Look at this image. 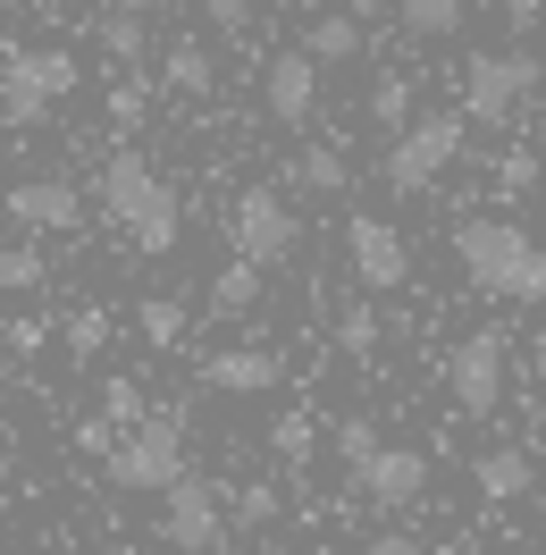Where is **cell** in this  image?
I'll return each mask as SVG.
<instances>
[{
  "label": "cell",
  "mask_w": 546,
  "mask_h": 555,
  "mask_svg": "<svg viewBox=\"0 0 546 555\" xmlns=\"http://www.w3.org/2000/svg\"><path fill=\"white\" fill-rule=\"evenodd\" d=\"M344 270L362 278L370 295H395V286L412 278V244L395 236L378 210H353V219H344Z\"/></svg>",
  "instance_id": "cell-10"
},
{
  "label": "cell",
  "mask_w": 546,
  "mask_h": 555,
  "mask_svg": "<svg viewBox=\"0 0 546 555\" xmlns=\"http://www.w3.org/2000/svg\"><path fill=\"white\" fill-rule=\"evenodd\" d=\"M102 210H109V228L127 244H143V253H177V236H185V203H177V185L143 152H118L102 169Z\"/></svg>",
  "instance_id": "cell-2"
},
{
  "label": "cell",
  "mask_w": 546,
  "mask_h": 555,
  "mask_svg": "<svg viewBox=\"0 0 546 555\" xmlns=\"http://www.w3.org/2000/svg\"><path fill=\"white\" fill-rule=\"evenodd\" d=\"M261 102H270L277 127H311V109H320V68H311L303 51H277L270 76H261Z\"/></svg>",
  "instance_id": "cell-13"
},
{
  "label": "cell",
  "mask_w": 546,
  "mask_h": 555,
  "mask_svg": "<svg viewBox=\"0 0 546 555\" xmlns=\"http://www.w3.org/2000/svg\"><path fill=\"white\" fill-rule=\"evenodd\" d=\"M463 143H471V118H463V109H429V118H412L404 135L387 143V194H420V185H438V177L463 160Z\"/></svg>",
  "instance_id": "cell-5"
},
{
  "label": "cell",
  "mask_w": 546,
  "mask_h": 555,
  "mask_svg": "<svg viewBox=\"0 0 546 555\" xmlns=\"http://www.w3.org/2000/svg\"><path fill=\"white\" fill-rule=\"evenodd\" d=\"M0 210H9L17 228H42V236H68V228H84V194H76L68 177H17V185L0 194Z\"/></svg>",
  "instance_id": "cell-12"
},
{
  "label": "cell",
  "mask_w": 546,
  "mask_h": 555,
  "mask_svg": "<svg viewBox=\"0 0 546 555\" xmlns=\"http://www.w3.org/2000/svg\"><path fill=\"white\" fill-rule=\"evenodd\" d=\"M530 371H538V387H546V346H538V353H530Z\"/></svg>",
  "instance_id": "cell-39"
},
{
  "label": "cell",
  "mask_w": 546,
  "mask_h": 555,
  "mask_svg": "<svg viewBox=\"0 0 546 555\" xmlns=\"http://www.w3.org/2000/svg\"><path fill=\"white\" fill-rule=\"evenodd\" d=\"M344 152L337 143H311V152H295V160H286V185H277V194H344Z\"/></svg>",
  "instance_id": "cell-18"
},
{
  "label": "cell",
  "mask_w": 546,
  "mask_h": 555,
  "mask_svg": "<svg viewBox=\"0 0 546 555\" xmlns=\"http://www.w3.org/2000/svg\"><path fill=\"white\" fill-rule=\"evenodd\" d=\"M143 413H152V396H143V387L127 379V371H118V379L102 387V421H109V429H135Z\"/></svg>",
  "instance_id": "cell-27"
},
{
  "label": "cell",
  "mask_w": 546,
  "mask_h": 555,
  "mask_svg": "<svg viewBox=\"0 0 546 555\" xmlns=\"http://www.w3.org/2000/svg\"><path fill=\"white\" fill-rule=\"evenodd\" d=\"M210 17H219V35H244L252 26V0H203Z\"/></svg>",
  "instance_id": "cell-35"
},
{
  "label": "cell",
  "mask_w": 546,
  "mask_h": 555,
  "mask_svg": "<svg viewBox=\"0 0 546 555\" xmlns=\"http://www.w3.org/2000/svg\"><path fill=\"white\" fill-rule=\"evenodd\" d=\"M102 463H109V488L160 496V488L185 472V413H143L135 429H118V447H109Z\"/></svg>",
  "instance_id": "cell-4"
},
{
  "label": "cell",
  "mask_w": 546,
  "mask_h": 555,
  "mask_svg": "<svg viewBox=\"0 0 546 555\" xmlns=\"http://www.w3.org/2000/svg\"><path fill=\"white\" fill-rule=\"evenodd\" d=\"M337 346L344 353H378V312H370V304H344V312H337Z\"/></svg>",
  "instance_id": "cell-31"
},
{
  "label": "cell",
  "mask_w": 546,
  "mask_h": 555,
  "mask_svg": "<svg viewBox=\"0 0 546 555\" xmlns=\"http://www.w3.org/2000/svg\"><path fill=\"white\" fill-rule=\"evenodd\" d=\"M109 555H143V547H135V539H118V547H109Z\"/></svg>",
  "instance_id": "cell-41"
},
{
  "label": "cell",
  "mask_w": 546,
  "mask_h": 555,
  "mask_svg": "<svg viewBox=\"0 0 546 555\" xmlns=\"http://www.w3.org/2000/svg\"><path fill=\"white\" fill-rule=\"evenodd\" d=\"M353 488L370 496L378 514H404V505H420L429 496V454L420 447H378L362 472H353Z\"/></svg>",
  "instance_id": "cell-11"
},
{
  "label": "cell",
  "mask_w": 546,
  "mask_h": 555,
  "mask_svg": "<svg viewBox=\"0 0 546 555\" xmlns=\"http://www.w3.org/2000/svg\"><path fill=\"white\" fill-rule=\"evenodd\" d=\"M270 521H277V488L270 480H252V488L227 496V530H270Z\"/></svg>",
  "instance_id": "cell-26"
},
{
  "label": "cell",
  "mask_w": 546,
  "mask_h": 555,
  "mask_svg": "<svg viewBox=\"0 0 546 555\" xmlns=\"http://www.w3.org/2000/svg\"><path fill=\"white\" fill-rule=\"evenodd\" d=\"M496 9H505L512 35H538V17H546V0H496Z\"/></svg>",
  "instance_id": "cell-34"
},
{
  "label": "cell",
  "mask_w": 546,
  "mask_h": 555,
  "mask_svg": "<svg viewBox=\"0 0 546 555\" xmlns=\"http://www.w3.org/2000/svg\"><path fill=\"white\" fill-rule=\"evenodd\" d=\"M505 379H512V346L496 328H471L463 346L445 353V396H454V413H471V421H487L505 404Z\"/></svg>",
  "instance_id": "cell-9"
},
{
  "label": "cell",
  "mask_w": 546,
  "mask_h": 555,
  "mask_svg": "<svg viewBox=\"0 0 546 555\" xmlns=\"http://www.w3.org/2000/svg\"><path fill=\"white\" fill-rule=\"evenodd\" d=\"M471 480H479V496L487 505H521L530 488H538V463H530V447H487L471 463Z\"/></svg>",
  "instance_id": "cell-15"
},
{
  "label": "cell",
  "mask_w": 546,
  "mask_h": 555,
  "mask_svg": "<svg viewBox=\"0 0 546 555\" xmlns=\"http://www.w3.org/2000/svg\"><path fill=\"white\" fill-rule=\"evenodd\" d=\"M353 51H362V17H353V9H320V17L303 26V60L311 68H337V60H353Z\"/></svg>",
  "instance_id": "cell-17"
},
{
  "label": "cell",
  "mask_w": 546,
  "mask_h": 555,
  "mask_svg": "<svg viewBox=\"0 0 546 555\" xmlns=\"http://www.w3.org/2000/svg\"><path fill=\"white\" fill-rule=\"evenodd\" d=\"M93 35H102V51L118 60V68H143V51H152V35H143V17H135V9H109Z\"/></svg>",
  "instance_id": "cell-21"
},
{
  "label": "cell",
  "mask_w": 546,
  "mask_h": 555,
  "mask_svg": "<svg viewBox=\"0 0 546 555\" xmlns=\"http://www.w3.org/2000/svg\"><path fill=\"white\" fill-rule=\"evenodd\" d=\"M370 127L378 135H404L412 127V76H378L370 85Z\"/></svg>",
  "instance_id": "cell-22"
},
{
  "label": "cell",
  "mask_w": 546,
  "mask_h": 555,
  "mask_svg": "<svg viewBox=\"0 0 546 555\" xmlns=\"http://www.w3.org/2000/svg\"><path fill=\"white\" fill-rule=\"evenodd\" d=\"M0 9H26V0H0Z\"/></svg>",
  "instance_id": "cell-42"
},
{
  "label": "cell",
  "mask_w": 546,
  "mask_h": 555,
  "mask_svg": "<svg viewBox=\"0 0 546 555\" xmlns=\"http://www.w3.org/2000/svg\"><path fill=\"white\" fill-rule=\"evenodd\" d=\"M227 244H236V261H252V270H277V261H295L303 219H295V203L277 185H244L236 203H227Z\"/></svg>",
  "instance_id": "cell-6"
},
{
  "label": "cell",
  "mask_w": 546,
  "mask_h": 555,
  "mask_svg": "<svg viewBox=\"0 0 546 555\" xmlns=\"http://www.w3.org/2000/svg\"><path fill=\"white\" fill-rule=\"evenodd\" d=\"M9 472H17V454H9V447H0V488H9Z\"/></svg>",
  "instance_id": "cell-38"
},
{
  "label": "cell",
  "mask_w": 546,
  "mask_h": 555,
  "mask_svg": "<svg viewBox=\"0 0 546 555\" xmlns=\"http://www.w3.org/2000/svg\"><path fill=\"white\" fill-rule=\"evenodd\" d=\"M76 447H84V454H109V447H118V429H109V421H84V429H76Z\"/></svg>",
  "instance_id": "cell-37"
},
{
  "label": "cell",
  "mask_w": 546,
  "mask_h": 555,
  "mask_svg": "<svg viewBox=\"0 0 546 555\" xmlns=\"http://www.w3.org/2000/svg\"><path fill=\"white\" fill-rule=\"evenodd\" d=\"M76 85H84V68H76L68 42H26V51L9 42V51H0V118H9V127H35L42 109L68 102Z\"/></svg>",
  "instance_id": "cell-3"
},
{
  "label": "cell",
  "mask_w": 546,
  "mask_h": 555,
  "mask_svg": "<svg viewBox=\"0 0 546 555\" xmlns=\"http://www.w3.org/2000/svg\"><path fill=\"white\" fill-rule=\"evenodd\" d=\"M135 328H143V346H177L185 337V304H169V295H152L135 312Z\"/></svg>",
  "instance_id": "cell-29"
},
{
  "label": "cell",
  "mask_w": 546,
  "mask_h": 555,
  "mask_svg": "<svg viewBox=\"0 0 546 555\" xmlns=\"http://www.w3.org/2000/svg\"><path fill=\"white\" fill-rule=\"evenodd\" d=\"M395 9H404V35H412V42H454L471 0H395Z\"/></svg>",
  "instance_id": "cell-19"
},
{
  "label": "cell",
  "mask_w": 546,
  "mask_h": 555,
  "mask_svg": "<svg viewBox=\"0 0 546 555\" xmlns=\"http://www.w3.org/2000/svg\"><path fill=\"white\" fill-rule=\"evenodd\" d=\"M378 447H387V438H378V421H370V413L337 421V463H344V472H362V463H370Z\"/></svg>",
  "instance_id": "cell-28"
},
{
  "label": "cell",
  "mask_w": 546,
  "mask_h": 555,
  "mask_svg": "<svg viewBox=\"0 0 546 555\" xmlns=\"http://www.w3.org/2000/svg\"><path fill=\"white\" fill-rule=\"evenodd\" d=\"M362 555H429V547H420L412 530H378V539H370V547H362Z\"/></svg>",
  "instance_id": "cell-36"
},
{
  "label": "cell",
  "mask_w": 546,
  "mask_h": 555,
  "mask_svg": "<svg viewBox=\"0 0 546 555\" xmlns=\"http://www.w3.org/2000/svg\"><path fill=\"white\" fill-rule=\"evenodd\" d=\"M454 261L496 304H546V244L521 236L512 219H463L454 228Z\"/></svg>",
  "instance_id": "cell-1"
},
{
  "label": "cell",
  "mask_w": 546,
  "mask_h": 555,
  "mask_svg": "<svg viewBox=\"0 0 546 555\" xmlns=\"http://www.w3.org/2000/svg\"><path fill=\"white\" fill-rule=\"evenodd\" d=\"M311 555H337V547H311Z\"/></svg>",
  "instance_id": "cell-43"
},
{
  "label": "cell",
  "mask_w": 546,
  "mask_h": 555,
  "mask_svg": "<svg viewBox=\"0 0 546 555\" xmlns=\"http://www.w3.org/2000/svg\"><path fill=\"white\" fill-rule=\"evenodd\" d=\"M160 85H169L177 102H210V93H219V60H210V42L203 35H177L169 60H160Z\"/></svg>",
  "instance_id": "cell-16"
},
{
  "label": "cell",
  "mask_w": 546,
  "mask_h": 555,
  "mask_svg": "<svg viewBox=\"0 0 546 555\" xmlns=\"http://www.w3.org/2000/svg\"><path fill=\"white\" fill-rule=\"evenodd\" d=\"M152 102H160V85H152L143 68H127L118 85H109V118H118V127H143V118H152Z\"/></svg>",
  "instance_id": "cell-24"
},
{
  "label": "cell",
  "mask_w": 546,
  "mask_h": 555,
  "mask_svg": "<svg viewBox=\"0 0 546 555\" xmlns=\"http://www.w3.org/2000/svg\"><path fill=\"white\" fill-rule=\"evenodd\" d=\"M261 278H270V270H252V261H227V270L210 278V312H219V320L252 312V304H261Z\"/></svg>",
  "instance_id": "cell-20"
},
{
  "label": "cell",
  "mask_w": 546,
  "mask_h": 555,
  "mask_svg": "<svg viewBox=\"0 0 546 555\" xmlns=\"http://www.w3.org/2000/svg\"><path fill=\"white\" fill-rule=\"evenodd\" d=\"M60 337H68L76 362H93V353L109 346V312H93V304H84V312H68V328H60Z\"/></svg>",
  "instance_id": "cell-30"
},
{
  "label": "cell",
  "mask_w": 546,
  "mask_h": 555,
  "mask_svg": "<svg viewBox=\"0 0 546 555\" xmlns=\"http://www.w3.org/2000/svg\"><path fill=\"white\" fill-rule=\"evenodd\" d=\"M42 337H51V328H42L35 312H17V320H0V346L9 353H42Z\"/></svg>",
  "instance_id": "cell-33"
},
{
  "label": "cell",
  "mask_w": 546,
  "mask_h": 555,
  "mask_svg": "<svg viewBox=\"0 0 546 555\" xmlns=\"http://www.w3.org/2000/svg\"><path fill=\"white\" fill-rule=\"evenodd\" d=\"M320 9H353V17H362V0H320Z\"/></svg>",
  "instance_id": "cell-40"
},
{
  "label": "cell",
  "mask_w": 546,
  "mask_h": 555,
  "mask_svg": "<svg viewBox=\"0 0 546 555\" xmlns=\"http://www.w3.org/2000/svg\"><path fill=\"white\" fill-rule=\"evenodd\" d=\"M530 185H538V152H521V143H512L505 160H496V194H530Z\"/></svg>",
  "instance_id": "cell-32"
},
{
  "label": "cell",
  "mask_w": 546,
  "mask_h": 555,
  "mask_svg": "<svg viewBox=\"0 0 546 555\" xmlns=\"http://www.w3.org/2000/svg\"><path fill=\"white\" fill-rule=\"evenodd\" d=\"M538 85H546V60H530V51H479L471 68H463V118L505 127Z\"/></svg>",
  "instance_id": "cell-8"
},
{
  "label": "cell",
  "mask_w": 546,
  "mask_h": 555,
  "mask_svg": "<svg viewBox=\"0 0 546 555\" xmlns=\"http://www.w3.org/2000/svg\"><path fill=\"white\" fill-rule=\"evenodd\" d=\"M42 278H51V261L35 244H0V295H35Z\"/></svg>",
  "instance_id": "cell-25"
},
{
  "label": "cell",
  "mask_w": 546,
  "mask_h": 555,
  "mask_svg": "<svg viewBox=\"0 0 546 555\" xmlns=\"http://www.w3.org/2000/svg\"><path fill=\"white\" fill-rule=\"evenodd\" d=\"M160 539H169L177 555H219L236 530H227V488L203 480V472H177L169 488H160Z\"/></svg>",
  "instance_id": "cell-7"
},
{
  "label": "cell",
  "mask_w": 546,
  "mask_h": 555,
  "mask_svg": "<svg viewBox=\"0 0 546 555\" xmlns=\"http://www.w3.org/2000/svg\"><path fill=\"white\" fill-rule=\"evenodd\" d=\"M270 454L286 463V472H303L311 454H320V421H311V413H286V421L270 429Z\"/></svg>",
  "instance_id": "cell-23"
},
{
  "label": "cell",
  "mask_w": 546,
  "mask_h": 555,
  "mask_svg": "<svg viewBox=\"0 0 546 555\" xmlns=\"http://www.w3.org/2000/svg\"><path fill=\"white\" fill-rule=\"evenodd\" d=\"M277 379H286V362H277L270 346H219L203 362V387H210V396H270Z\"/></svg>",
  "instance_id": "cell-14"
}]
</instances>
